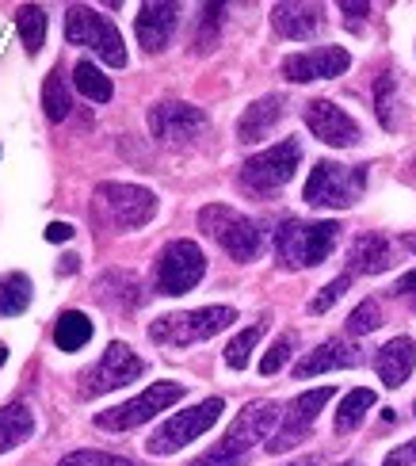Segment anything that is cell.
I'll use <instances>...</instances> for the list:
<instances>
[{
  "instance_id": "obj_40",
  "label": "cell",
  "mask_w": 416,
  "mask_h": 466,
  "mask_svg": "<svg viewBox=\"0 0 416 466\" xmlns=\"http://www.w3.org/2000/svg\"><path fill=\"white\" fill-rule=\"evenodd\" d=\"M340 12H344V19H351V24H360V19L370 12V5H348V0H344Z\"/></svg>"
},
{
  "instance_id": "obj_31",
  "label": "cell",
  "mask_w": 416,
  "mask_h": 466,
  "mask_svg": "<svg viewBox=\"0 0 416 466\" xmlns=\"http://www.w3.org/2000/svg\"><path fill=\"white\" fill-rule=\"evenodd\" d=\"M379 325H382V309H379V302H374V299H363V302L348 314V337H367V333H374Z\"/></svg>"
},
{
  "instance_id": "obj_30",
  "label": "cell",
  "mask_w": 416,
  "mask_h": 466,
  "mask_svg": "<svg viewBox=\"0 0 416 466\" xmlns=\"http://www.w3.org/2000/svg\"><path fill=\"white\" fill-rule=\"evenodd\" d=\"M264 321H256V325H249V329H241L229 344H226V363L233 367V371H245L249 367V356L256 352V344H260V337H264Z\"/></svg>"
},
{
  "instance_id": "obj_38",
  "label": "cell",
  "mask_w": 416,
  "mask_h": 466,
  "mask_svg": "<svg viewBox=\"0 0 416 466\" xmlns=\"http://www.w3.org/2000/svg\"><path fill=\"white\" fill-rule=\"evenodd\" d=\"M393 295L405 299V302L416 309V271H405V276L398 279V287H393Z\"/></svg>"
},
{
  "instance_id": "obj_24",
  "label": "cell",
  "mask_w": 416,
  "mask_h": 466,
  "mask_svg": "<svg viewBox=\"0 0 416 466\" xmlns=\"http://www.w3.org/2000/svg\"><path fill=\"white\" fill-rule=\"evenodd\" d=\"M96 325L85 309H66V314H57L54 321V344L62 348V352H81V348L92 340Z\"/></svg>"
},
{
  "instance_id": "obj_27",
  "label": "cell",
  "mask_w": 416,
  "mask_h": 466,
  "mask_svg": "<svg viewBox=\"0 0 416 466\" xmlns=\"http://www.w3.org/2000/svg\"><path fill=\"white\" fill-rule=\"evenodd\" d=\"M73 85H76V92H81V96H88L92 104H107L111 96H115L111 76L100 66H96V62H76L73 66Z\"/></svg>"
},
{
  "instance_id": "obj_5",
  "label": "cell",
  "mask_w": 416,
  "mask_h": 466,
  "mask_svg": "<svg viewBox=\"0 0 416 466\" xmlns=\"http://www.w3.org/2000/svg\"><path fill=\"white\" fill-rule=\"evenodd\" d=\"M237 321L233 306H203V309H184V314H165L149 325V340L165 348H191L218 337L222 329Z\"/></svg>"
},
{
  "instance_id": "obj_9",
  "label": "cell",
  "mask_w": 416,
  "mask_h": 466,
  "mask_svg": "<svg viewBox=\"0 0 416 466\" xmlns=\"http://www.w3.org/2000/svg\"><path fill=\"white\" fill-rule=\"evenodd\" d=\"M203 276H207L203 248L195 241H168L153 264V290L176 299V295H188L191 287H199Z\"/></svg>"
},
{
  "instance_id": "obj_4",
  "label": "cell",
  "mask_w": 416,
  "mask_h": 466,
  "mask_svg": "<svg viewBox=\"0 0 416 466\" xmlns=\"http://www.w3.org/2000/svg\"><path fill=\"white\" fill-rule=\"evenodd\" d=\"M367 191V165H340V161H317L302 199L317 210H348L363 199Z\"/></svg>"
},
{
  "instance_id": "obj_8",
  "label": "cell",
  "mask_w": 416,
  "mask_h": 466,
  "mask_svg": "<svg viewBox=\"0 0 416 466\" xmlns=\"http://www.w3.org/2000/svg\"><path fill=\"white\" fill-rule=\"evenodd\" d=\"M66 43L96 50V54H100L104 62L115 66V69H123V66L130 62L118 27L111 24L107 15H100L96 8H88V5H73V8L66 12Z\"/></svg>"
},
{
  "instance_id": "obj_12",
  "label": "cell",
  "mask_w": 416,
  "mask_h": 466,
  "mask_svg": "<svg viewBox=\"0 0 416 466\" xmlns=\"http://www.w3.org/2000/svg\"><path fill=\"white\" fill-rule=\"evenodd\" d=\"M96 199L107 210V218L118 229H142L157 218V196L142 184H118V180H104L96 184Z\"/></svg>"
},
{
  "instance_id": "obj_18",
  "label": "cell",
  "mask_w": 416,
  "mask_h": 466,
  "mask_svg": "<svg viewBox=\"0 0 416 466\" xmlns=\"http://www.w3.org/2000/svg\"><path fill=\"white\" fill-rule=\"evenodd\" d=\"M283 115H287V100H283L279 92L260 96V100L249 104V107L241 111V119H237V142H245V146L264 142L268 134L283 123Z\"/></svg>"
},
{
  "instance_id": "obj_2",
  "label": "cell",
  "mask_w": 416,
  "mask_h": 466,
  "mask_svg": "<svg viewBox=\"0 0 416 466\" xmlns=\"http://www.w3.org/2000/svg\"><path fill=\"white\" fill-rule=\"evenodd\" d=\"M336 241H340V222H299L287 218L275 229V260L287 271L317 268L332 257Z\"/></svg>"
},
{
  "instance_id": "obj_23",
  "label": "cell",
  "mask_w": 416,
  "mask_h": 466,
  "mask_svg": "<svg viewBox=\"0 0 416 466\" xmlns=\"http://www.w3.org/2000/svg\"><path fill=\"white\" fill-rule=\"evenodd\" d=\"M35 436V410L27 401H12L0 410V455L19 448L24 440Z\"/></svg>"
},
{
  "instance_id": "obj_15",
  "label": "cell",
  "mask_w": 416,
  "mask_h": 466,
  "mask_svg": "<svg viewBox=\"0 0 416 466\" xmlns=\"http://www.w3.org/2000/svg\"><path fill=\"white\" fill-rule=\"evenodd\" d=\"M351 66V54L344 46H317L299 50L283 57V76L290 85H309V81H332Z\"/></svg>"
},
{
  "instance_id": "obj_33",
  "label": "cell",
  "mask_w": 416,
  "mask_h": 466,
  "mask_svg": "<svg viewBox=\"0 0 416 466\" xmlns=\"http://www.w3.org/2000/svg\"><path fill=\"white\" fill-rule=\"evenodd\" d=\"M348 287H351V276H348V271H344V276H336L332 283H325V287H321V295L309 299V314H329V309L344 299V290H348Z\"/></svg>"
},
{
  "instance_id": "obj_11",
  "label": "cell",
  "mask_w": 416,
  "mask_h": 466,
  "mask_svg": "<svg viewBox=\"0 0 416 466\" xmlns=\"http://www.w3.org/2000/svg\"><path fill=\"white\" fill-rule=\"evenodd\" d=\"M142 375H146V360L134 356L130 344L111 340L107 352L76 375V382H81L76 390H81V398H100V394H111V390H118V386H127V382L142 379Z\"/></svg>"
},
{
  "instance_id": "obj_42",
  "label": "cell",
  "mask_w": 416,
  "mask_h": 466,
  "mask_svg": "<svg viewBox=\"0 0 416 466\" xmlns=\"http://www.w3.org/2000/svg\"><path fill=\"white\" fill-rule=\"evenodd\" d=\"M325 459L321 455H302V459H294V462H287V466H321Z\"/></svg>"
},
{
  "instance_id": "obj_43",
  "label": "cell",
  "mask_w": 416,
  "mask_h": 466,
  "mask_svg": "<svg viewBox=\"0 0 416 466\" xmlns=\"http://www.w3.org/2000/svg\"><path fill=\"white\" fill-rule=\"evenodd\" d=\"M5 360H8V344L0 340V367H5Z\"/></svg>"
},
{
  "instance_id": "obj_6",
  "label": "cell",
  "mask_w": 416,
  "mask_h": 466,
  "mask_svg": "<svg viewBox=\"0 0 416 466\" xmlns=\"http://www.w3.org/2000/svg\"><path fill=\"white\" fill-rule=\"evenodd\" d=\"M184 398H188V382H176V379L153 382V386H146V390L137 394V398L115 405V410L96 413V429H104V432H130V429H137V424L153 420L157 413L172 410V405L184 401Z\"/></svg>"
},
{
  "instance_id": "obj_22",
  "label": "cell",
  "mask_w": 416,
  "mask_h": 466,
  "mask_svg": "<svg viewBox=\"0 0 416 466\" xmlns=\"http://www.w3.org/2000/svg\"><path fill=\"white\" fill-rule=\"evenodd\" d=\"M321 24H325L321 5H275L271 8V27L283 38H294V43L313 38L317 31H321Z\"/></svg>"
},
{
  "instance_id": "obj_28",
  "label": "cell",
  "mask_w": 416,
  "mask_h": 466,
  "mask_svg": "<svg viewBox=\"0 0 416 466\" xmlns=\"http://www.w3.org/2000/svg\"><path fill=\"white\" fill-rule=\"evenodd\" d=\"M31 306V279L24 271H12V276L0 279V318H19Z\"/></svg>"
},
{
  "instance_id": "obj_17",
  "label": "cell",
  "mask_w": 416,
  "mask_h": 466,
  "mask_svg": "<svg viewBox=\"0 0 416 466\" xmlns=\"http://www.w3.org/2000/svg\"><path fill=\"white\" fill-rule=\"evenodd\" d=\"M176 24H180V5H165V0H149V5L137 8V19H134V35L142 50L149 54H161L172 35H176Z\"/></svg>"
},
{
  "instance_id": "obj_45",
  "label": "cell",
  "mask_w": 416,
  "mask_h": 466,
  "mask_svg": "<svg viewBox=\"0 0 416 466\" xmlns=\"http://www.w3.org/2000/svg\"><path fill=\"white\" fill-rule=\"evenodd\" d=\"M409 248H412V252H416V241H409Z\"/></svg>"
},
{
  "instance_id": "obj_16",
  "label": "cell",
  "mask_w": 416,
  "mask_h": 466,
  "mask_svg": "<svg viewBox=\"0 0 416 466\" xmlns=\"http://www.w3.org/2000/svg\"><path fill=\"white\" fill-rule=\"evenodd\" d=\"M302 119H306V127H309V134L317 142L336 146V149H348V146H355L363 138L360 123H355L344 107H336L332 100H309Z\"/></svg>"
},
{
  "instance_id": "obj_37",
  "label": "cell",
  "mask_w": 416,
  "mask_h": 466,
  "mask_svg": "<svg viewBox=\"0 0 416 466\" xmlns=\"http://www.w3.org/2000/svg\"><path fill=\"white\" fill-rule=\"evenodd\" d=\"M382 466H416V440L401 443V448H393V451L386 455Z\"/></svg>"
},
{
  "instance_id": "obj_20",
  "label": "cell",
  "mask_w": 416,
  "mask_h": 466,
  "mask_svg": "<svg viewBox=\"0 0 416 466\" xmlns=\"http://www.w3.org/2000/svg\"><path fill=\"white\" fill-rule=\"evenodd\" d=\"M393 268V245L382 233H363L348 248V276H379Z\"/></svg>"
},
{
  "instance_id": "obj_26",
  "label": "cell",
  "mask_w": 416,
  "mask_h": 466,
  "mask_svg": "<svg viewBox=\"0 0 416 466\" xmlns=\"http://www.w3.org/2000/svg\"><path fill=\"white\" fill-rule=\"evenodd\" d=\"M43 111L50 123H66L69 111H73V96L66 85V73L62 69H50L46 81H43Z\"/></svg>"
},
{
  "instance_id": "obj_14",
  "label": "cell",
  "mask_w": 416,
  "mask_h": 466,
  "mask_svg": "<svg viewBox=\"0 0 416 466\" xmlns=\"http://www.w3.org/2000/svg\"><path fill=\"white\" fill-rule=\"evenodd\" d=\"M207 115L195 107V104H184V100H165V104H153L149 107V134L161 146H191L199 142L207 134Z\"/></svg>"
},
{
  "instance_id": "obj_10",
  "label": "cell",
  "mask_w": 416,
  "mask_h": 466,
  "mask_svg": "<svg viewBox=\"0 0 416 466\" xmlns=\"http://www.w3.org/2000/svg\"><path fill=\"white\" fill-rule=\"evenodd\" d=\"M302 161V142L299 138H283L279 146L260 149L256 157H249L241 165V187L252 191V196H271L290 184L294 168Z\"/></svg>"
},
{
  "instance_id": "obj_1",
  "label": "cell",
  "mask_w": 416,
  "mask_h": 466,
  "mask_svg": "<svg viewBox=\"0 0 416 466\" xmlns=\"http://www.w3.org/2000/svg\"><path fill=\"white\" fill-rule=\"evenodd\" d=\"M279 417H283L279 401H249L245 410L233 417L226 436L188 466H245L256 443H268L271 432L279 429Z\"/></svg>"
},
{
  "instance_id": "obj_34",
  "label": "cell",
  "mask_w": 416,
  "mask_h": 466,
  "mask_svg": "<svg viewBox=\"0 0 416 466\" xmlns=\"http://www.w3.org/2000/svg\"><path fill=\"white\" fill-rule=\"evenodd\" d=\"M290 352H294V333H283L279 340H275V344L268 348V356L260 360V375H275V371H283L287 360H290Z\"/></svg>"
},
{
  "instance_id": "obj_36",
  "label": "cell",
  "mask_w": 416,
  "mask_h": 466,
  "mask_svg": "<svg viewBox=\"0 0 416 466\" xmlns=\"http://www.w3.org/2000/svg\"><path fill=\"white\" fill-rule=\"evenodd\" d=\"M57 466H137V462H130L123 455H107V451H73Z\"/></svg>"
},
{
  "instance_id": "obj_46",
  "label": "cell",
  "mask_w": 416,
  "mask_h": 466,
  "mask_svg": "<svg viewBox=\"0 0 416 466\" xmlns=\"http://www.w3.org/2000/svg\"><path fill=\"white\" fill-rule=\"evenodd\" d=\"M412 413H416V405H412Z\"/></svg>"
},
{
  "instance_id": "obj_3",
  "label": "cell",
  "mask_w": 416,
  "mask_h": 466,
  "mask_svg": "<svg viewBox=\"0 0 416 466\" xmlns=\"http://www.w3.org/2000/svg\"><path fill=\"white\" fill-rule=\"evenodd\" d=\"M199 229L207 233V238L226 252V257H233L237 264H249L260 257L264 248V233L260 226H256L249 215H241V210H233L226 203H210L199 210Z\"/></svg>"
},
{
  "instance_id": "obj_21",
  "label": "cell",
  "mask_w": 416,
  "mask_h": 466,
  "mask_svg": "<svg viewBox=\"0 0 416 466\" xmlns=\"http://www.w3.org/2000/svg\"><path fill=\"white\" fill-rule=\"evenodd\" d=\"M416 367V344L409 337H393L390 344L379 348V356H374V371H379L382 386H390V390H398V386L409 382Z\"/></svg>"
},
{
  "instance_id": "obj_7",
  "label": "cell",
  "mask_w": 416,
  "mask_h": 466,
  "mask_svg": "<svg viewBox=\"0 0 416 466\" xmlns=\"http://www.w3.org/2000/svg\"><path fill=\"white\" fill-rule=\"evenodd\" d=\"M222 413H226V401H222V398H203L199 405H191V410L168 417V420L161 424V429H157V432L146 440V451H149V455H157V459H161V455H176V451H184L188 443H195L203 432H210Z\"/></svg>"
},
{
  "instance_id": "obj_13",
  "label": "cell",
  "mask_w": 416,
  "mask_h": 466,
  "mask_svg": "<svg viewBox=\"0 0 416 466\" xmlns=\"http://www.w3.org/2000/svg\"><path fill=\"white\" fill-rule=\"evenodd\" d=\"M332 386H317V390H306V394H299L294 398L287 410H283V417H279V429L271 432V440L264 443V448L271 451V455H283V451H290V448H299V443L313 432V424H317V413L325 410V405L332 401Z\"/></svg>"
},
{
  "instance_id": "obj_25",
  "label": "cell",
  "mask_w": 416,
  "mask_h": 466,
  "mask_svg": "<svg viewBox=\"0 0 416 466\" xmlns=\"http://www.w3.org/2000/svg\"><path fill=\"white\" fill-rule=\"evenodd\" d=\"M374 390H367V386H360V390H348L344 398H340V410H336V432L340 436H348V432H355L363 424V417L374 410Z\"/></svg>"
},
{
  "instance_id": "obj_41",
  "label": "cell",
  "mask_w": 416,
  "mask_h": 466,
  "mask_svg": "<svg viewBox=\"0 0 416 466\" xmlns=\"http://www.w3.org/2000/svg\"><path fill=\"white\" fill-rule=\"evenodd\" d=\"M76 260H81V257H73V252H69V257L57 264V276H73V271H76Z\"/></svg>"
},
{
  "instance_id": "obj_39",
  "label": "cell",
  "mask_w": 416,
  "mask_h": 466,
  "mask_svg": "<svg viewBox=\"0 0 416 466\" xmlns=\"http://www.w3.org/2000/svg\"><path fill=\"white\" fill-rule=\"evenodd\" d=\"M73 233H76V229H73L69 222H50V226H46V241H50V245H62V241L73 238Z\"/></svg>"
},
{
  "instance_id": "obj_29",
  "label": "cell",
  "mask_w": 416,
  "mask_h": 466,
  "mask_svg": "<svg viewBox=\"0 0 416 466\" xmlns=\"http://www.w3.org/2000/svg\"><path fill=\"white\" fill-rule=\"evenodd\" d=\"M15 27H19V38H24L27 54H38L46 46V12L38 5H24L15 15Z\"/></svg>"
},
{
  "instance_id": "obj_32",
  "label": "cell",
  "mask_w": 416,
  "mask_h": 466,
  "mask_svg": "<svg viewBox=\"0 0 416 466\" xmlns=\"http://www.w3.org/2000/svg\"><path fill=\"white\" fill-rule=\"evenodd\" d=\"M222 15H226V8H222V5H207V8H203V27H199V35H195V50H199V54H210V50L218 46Z\"/></svg>"
},
{
  "instance_id": "obj_44",
  "label": "cell",
  "mask_w": 416,
  "mask_h": 466,
  "mask_svg": "<svg viewBox=\"0 0 416 466\" xmlns=\"http://www.w3.org/2000/svg\"><path fill=\"white\" fill-rule=\"evenodd\" d=\"M340 466H360V462H355V459H348V462H340Z\"/></svg>"
},
{
  "instance_id": "obj_19",
  "label": "cell",
  "mask_w": 416,
  "mask_h": 466,
  "mask_svg": "<svg viewBox=\"0 0 416 466\" xmlns=\"http://www.w3.org/2000/svg\"><path fill=\"white\" fill-rule=\"evenodd\" d=\"M360 348L332 337L325 344H317L306 360L294 363V379H313V375H325V371H344V367H360Z\"/></svg>"
},
{
  "instance_id": "obj_35",
  "label": "cell",
  "mask_w": 416,
  "mask_h": 466,
  "mask_svg": "<svg viewBox=\"0 0 416 466\" xmlns=\"http://www.w3.org/2000/svg\"><path fill=\"white\" fill-rule=\"evenodd\" d=\"M374 111H379V119L386 130H393V76L382 73L379 85H374Z\"/></svg>"
}]
</instances>
